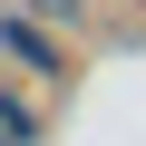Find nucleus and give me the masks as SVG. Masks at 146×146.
<instances>
[{"label":"nucleus","instance_id":"nucleus-1","mask_svg":"<svg viewBox=\"0 0 146 146\" xmlns=\"http://www.w3.org/2000/svg\"><path fill=\"white\" fill-rule=\"evenodd\" d=\"M68 39L49 20H29L20 0H0V78H20V88H68Z\"/></svg>","mask_w":146,"mask_h":146},{"label":"nucleus","instance_id":"nucleus-2","mask_svg":"<svg viewBox=\"0 0 146 146\" xmlns=\"http://www.w3.org/2000/svg\"><path fill=\"white\" fill-rule=\"evenodd\" d=\"M0 146H39V98L20 78H0Z\"/></svg>","mask_w":146,"mask_h":146},{"label":"nucleus","instance_id":"nucleus-3","mask_svg":"<svg viewBox=\"0 0 146 146\" xmlns=\"http://www.w3.org/2000/svg\"><path fill=\"white\" fill-rule=\"evenodd\" d=\"M29 20H49L58 39H88V20H98V0H20Z\"/></svg>","mask_w":146,"mask_h":146},{"label":"nucleus","instance_id":"nucleus-4","mask_svg":"<svg viewBox=\"0 0 146 146\" xmlns=\"http://www.w3.org/2000/svg\"><path fill=\"white\" fill-rule=\"evenodd\" d=\"M136 10H146V0H136Z\"/></svg>","mask_w":146,"mask_h":146}]
</instances>
